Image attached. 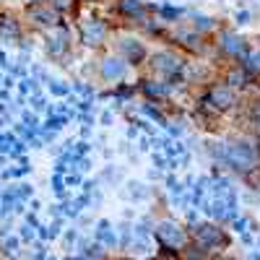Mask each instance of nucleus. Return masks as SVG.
Here are the masks:
<instances>
[{
	"label": "nucleus",
	"instance_id": "nucleus-16",
	"mask_svg": "<svg viewBox=\"0 0 260 260\" xmlns=\"http://www.w3.org/2000/svg\"><path fill=\"white\" fill-rule=\"evenodd\" d=\"M78 260H91V257H78Z\"/></svg>",
	"mask_w": 260,
	"mask_h": 260
},
{
	"label": "nucleus",
	"instance_id": "nucleus-13",
	"mask_svg": "<svg viewBox=\"0 0 260 260\" xmlns=\"http://www.w3.org/2000/svg\"><path fill=\"white\" fill-rule=\"evenodd\" d=\"M190 26L198 31V34H203V37H213L216 31V18H211V16H195L192 21H190Z\"/></svg>",
	"mask_w": 260,
	"mask_h": 260
},
{
	"label": "nucleus",
	"instance_id": "nucleus-6",
	"mask_svg": "<svg viewBox=\"0 0 260 260\" xmlns=\"http://www.w3.org/2000/svg\"><path fill=\"white\" fill-rule=\"evenodd\" d=\"M73 47H76V34L65 26V24H60V26L45 31V52H47L55 62L71 60Z\"/></svg>",
	"mask_w": 260,
	"mask_h": 260
},
{
	"label": "nucleus",
	"instance_id": "nucleus-10",
	"mask_svg": "<svg viewBox=\"0 0 260 260\" xmlns=\"http://www.w3.org/2000/svg\"><path fill=\"white\" fill-rule=\"evenodd\" d=\"M156 240H159V245L164 250L175 252V250H182L187 245V232L180 224H175V221H161L156 226Z\"/></svg>",
	"mask_w": 260,
	"mask_h": 260
},
{
	"label": "nucleus",
	"instance_id": "nucleus-2",
	"mask_svg": "<svg viewBox=\"0 0 260 260\" xmlns=\"http://www.w3.org/2000/svg\"><path fill=\"white\" fill-rule=\"evenodd\" d=\"M185 52L175 50V47H159L154 52H148L146 57V71L151 78H156V81H167V83H175L180 81V73L185 68Z\"/></svg>",
	"mask_w": 260,
	"mask_h": 260
},
{
	"label": "nucleus",
	"instance_id": "nucleus-1",
	"mask_svg": "<svg viewBox=\"0 0 260 260\" xmlns=\"http://www.w3.org/2000/svg\"><path fill=\"white\" fill-rule=\"evenodd\" d=\"M242 107V94L229 86L224 78H211L203 89H201V99H198V110L211 115L213 120H219L224 115H232Z\"/></svg>",
	"mask_w": 260,
	"mask_h": 260
},
{
	"label": "nucleus",
	"instance_id": "nucleus-12",
	"mask_svg": "<svg viewBox=\"0 0 260 260\" xmlns=\"http://www.w3.org/2000/svg\"><path fill=\"white\" fill-rule=\"evenodd\" d=\"M24 34V21H18L16 16L0 13V37L3 39H18Z\"/></svg>",
	"mask_w": 260,
	"mask_h": 260
},
{
	"label": "nucleus",
	"instance_id": "nucleus-3",
	"mask_svg": "<svg viewBox=\"0 0 260 260\" xmlns=\"http://www.w3.org/2000/svg\"><path fill=\"white\" fill-rule=\"evenodd\" d=\"M76 42L89 50H102L112 42V24L104 16H81L76 21Z\"/></svg>",
	"mask_w": 260,
	"mask_h": 260
},
{
	"label": "nucleus",
	"instance_id": "nucleus-11",
	"mask_svg": "<svg viewBox=\"0 0 260 260\" xmlns=\"http://www.w3.org/2000/svg\"><path fill=\"white\" fill-rule=\"evenodd\" d=\"M112 6H115V16L122 18L127 26H133L138 18H143L148 13L143 0H112Z\"/></svg>",
	"mask_w": 260,
	"mask_h": 260
},
{
	"label": "nucleus",
	"instance_id": "nucleus-9",
	"mask_svg": "<svg viewBox=\"0 0 260 260\" xmlns=\"http://www.w3.org/2000/svg\"><path fill=\"white\" fill-rule=\"evenodd\" d=\"M96 76H99V81H104V83H122L125 81V76H127V71H130V65L120 57V55H102L96 62Z\"/></svg>",
	"mask_w": 260,
	"mask_h": 260
},
{
	"label": "nucleus",
	"instance_id": "nucleus-14",
	"mask_svg": "<svg viewBox=\"0 0 260 260\" xmlns=\"http://www.w3.org/2000/svg\"><path fill=\"white\" fill-rule=\"evenodd\" d=\"M47 3H50L55 11H60L62 16L78 13V8H81V3H78V0H47Z\"/></svg>",
	"mask_w": 260,
	"mask_h": 260
},
{
	"label": "nucleus",
	"instance_id": "nucleus-4",
	"mask_svg": "<svg viewBox=\"0 0 260 260\" xmlns=\"http://www.w3.org/2000/svg\"><path fill=\"white\" fill-rule=\"evenodd\" d=\"M213 50L216 55H219V60H229V62H240L252 47H250V42L242 37V34H237L232 29H219L213 37Z\"/></svg>",
	"mask_w": 260,
	"mask_h": 260
},
{
	"label": "nucleus",
	"instance_id": "nucleus-5",
	"mask_svg": "<svg viewBox=\"0 0 260 260\" xmlns=\"http://www.w3.org/2000/svg\"><path fill=\"white\" fill-rule=\"evenodd\" d=\"M112 47H115V55H120L130 68H141L148 57V45L146 39L127 31V34H112Z\"/></svg>",
	"mask_w": 260,
	"mask_h": 260
},
{
	"label": "nucleus",
	"instance_id": "nucleus-7",
	"mask_svg": "<svg viewBox=\"0 0 260 260\" xmlns=\"http://www.w3.org/2000/svg\"><path fill=\"white\" fill-rule=\"evenodd\" d=\"M26 16V24L39 29V31H47V29H55L60 24H65V16L60 11H55L47 0H31L24 11Z\"/></svg>",
	"mask_w": 260,
	"mask_h": 260
},
{
	"label": "nucleus",
	"instance_id": "nucleus-8",
	"mask_svg": "<svg viewBox=\"0 0 260 260\" xmlns=\"http://www.w3.org/2000/svg\"><path fill=\"white\" fill-rule=\"evenodd\" d=\"M192 242L206 252H216L229 245V237L224 234V229H219L216 224H198L192 229Z\"/></svg>",
	"mask_w": 260,
	"mask_h": 260
},
{
	"label": "nucleus",
	"instance_id": "nucleus-15",
	"mask_svg": "<svg viewBox=\"0 0 260 260\" xmlns=\"http://www.w3.org/2000/svg\"><path fill=\"white\" fill-rule=\"evenodd\" d=\"M78 3L83 6V3H96V0H78Z\"/></svg>",
	"mask_w": 260,
	"mask_h": 260
}]
</instances>
